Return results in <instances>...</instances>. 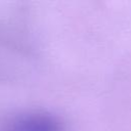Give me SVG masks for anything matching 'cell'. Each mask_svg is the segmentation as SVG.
<instances>
[{"label":"cell","instance_id":"6da1fadb","mask_svg":"<svg viewBox=\"0 0 131 131\" xmlns=\"http://www.w3.org/2000/svg\"><path fill=\"white\" fill-rule=\"evenodd\" d=\"M13 131H58V128L52 120L37 117L20 122Z\"/></svg>","mask_w":131,"mask_h":131}]
</instances>
